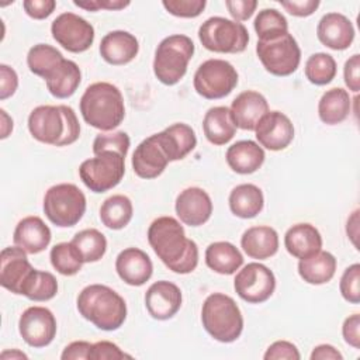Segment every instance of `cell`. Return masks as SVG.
<instances>
[{
	"mask_svg": "<svg viewBox=\"0 0 360 360\" xmlns=\"http://www.w3.org/2000/svg\"><path fill=\"white\" fill-rule=\"evenodd\" d=\"M148 242L162 263L177 274H188L198 264V246L186 236L173 217H159L148 228Z\"/></svg>",
	"mask_w": 360,
	"mask_h": 360,
	"instance_id": "1",
	"label": "cell"
},
{
	"mask_svg": "<svg viewBox=\"0 0 360 360\" xmlns=\"http://www.w3.org/2000/svg\"><path fill=\"white\" fill-rule=\"evenodd\" d=\"M28 131L38 142L68 146L79 139L80 124L69 105H38L28 115Z\"/></svg>",
	"mask_w": 360,
	"mask_h": 360,
	"instance_id": "2",
	"label": "cell"
},
{
	"mask_svg": "<svg viewBox=\"0 0 360 360\" xmlns=\"http://www.w3.org/2000/svg\"><path fill=\"white\" fill-rule=\"evenodd\" d=\"M79 107L84 122L100 131H112L125 118L124 97L108 82L90 84L82 94Z\"/></svg>",
	"mask_w": 360,
	"mask_h": 360,
	"instance_id": "3",
	"label": "cell"
},
{
	"mask_svg": "<svg viewBox=\"0 0 360 360\" xmlns=\"http://www.w3.org/2000/svg\"><path fill=\"white\" fill-rule=\"evenodd\" d=\"M79 314L101 330H117L127 319L125 300L104 284L84 287L76 300Z\"/></svg>",
	"mask_w": 360,
	"mask_h": 360,
	"instance_id": "4",
	"label": "cell"
},
{
	"mask_svg": "<svg viewBox=\"0 0 360 360\" xmlns=\"http://www.w3.org/2000/svg\"><path fill=\"white\" fill-rule=\"evenodd\" d=\"M201 322L207 333L222 343L235 342L243 330V316L238 304L222 292H212L205 298Z\"/></svg>",
	"mask_w": 360,
	"mask_h": 360,
	"instance_id": "5",
	"label": "cell"
},
{
	"mask_svg": "<svg viewBox=\"0 0 360 360\" xmlns=\"http://www.w3.org/2000/svg\"><path fill=\"white\" fill-rule=\"evenodd\" d=\"M194 55V42L190 37L174 34L163 38L153 58V73L156 79L166 84H177L187 73L188 62Z\"/></svg>",
	"mask_w": 360,
	"mask_h": 360,
	"instance_id": "6",
	"label": "cell"
},
{
	"mask_svg": "<svg viewBox=\"0 0 360 360\" xmlns=\"http://www.w3.org/2000/svg\"><path fill=\"white\" fill-rule=\"evenodd\" d=\"M86 207L84 193L72 183L52 186L44 197V212L59 228L75 226L83 218Z\"/></svg>",
	"mask_w": 360,
	"mask_h": 360,
	"instance_id": "7",
	"label": "cell"
},
{
	"mask_svg": "<svg viewBox=\"0 0 360 360\" xmlns=\"http://www.w3.org/2000/svg\"><path fill=\"white\" fill-rule=\"evenodd\" d=\"M198 38L205 49L217 53H240L249 44L246 27L225 17L205 20L198 28Z\"/></svg>",
	"mask_w": 360,
	"mask_h": 360,
	"instance_id": "8",
	"label": "cell"
},
{
	"mask_svg": "<svg viewBox=\"0 0 360 360\" xmlns=\"http://www.w3.org/2000/svg\"><path fill=\"white\" fill-rule=\"evenodd\" d=\"M125 174V156L117 150H103L79 166V176L93 193H105L120 184Z\"/></svg>",
	"mask_w": 360,
	"mask_h": 360,
	"instance_id": "9",
	"label": "cell"
},
{
	"mask_svg": "<svg viewBox=\"0 0 360 360\" xmlns=\"http://www.w3.org/2000/svg\"><path fill=\"white\" fill-rule=\"evenodd\" d=\"M256 53L263 68L274 76L292 75L301 62V49L290 32L273 39L257 41Z\"/></svg>",
	"mask_w": 360,
	"mask_h": 360,
	"instance_id": "10",
	"label": "cell"
},
{
	"mask_svg": "<svg viewBox=\"0 0 360 360\" xmlns=\"http://www.w3.org/2000/svg\"><path fill=\"white\" fill-rule=\"evenodd\" d=\"M238 72L232 63L224 59H208L194 73V90L207 100H218L228 96L238 84Z\"/></svg>",
	"mask_w": 360,
	"mask_h": 360,
	"instance_id": "11",
	"label": "cell"
},
{
	"mask_svg": "<svg viewBox=\"0 0 360 360\" xmlns=\"http://www.w3.org/2000/svg\"><path fill=\"white\" fill-rule=\"evenodd\" d=\"M236 294L249 304L267 301L276 290L274 273L262 263H248L239 270L233 280Z\"/></svg>",
	"mask_w": 360,
	"mask_h": 360,
	"instance_id": "12",
	"label": "cell"
},
{
	"mask_svg": "<svg viewBox=\"0 0 360 360\" xmlns=\"http://www.w3.org/2000/svg\"><path fill=\"white\" fill-rule=\"evenodd\" d=\"M53 39L66 51L80 53L87 51L94 41V27L75 13H62L51 24Z\"/></svg>",
	"mask_w": 360,
	"mask_h": 360,
	"instance_id": "13",
	"label": "cell"
},
{
	"mask_svg": "<svg viewBox=\"0 0 360 360\" xmlns=\"http://www.w3.org/2000/svg\"><path fill=\"white\" fill-rule=\"evenodd\" d=\"M56 329L55 315L45 307H30L18 319V332L22 340L35 349L51 345L56 336Z\"/></svg>",
	"mask_w": 360,
	"mask_h": 360,
	"instance_id": "14",
	"label": "cell"
},
{
	"mask_svg": "<svg viewBox=\"0 0 360 360\" xmlns=\"http://www.w3.org/2000/svg\"><path fill=\"white\" fill-rule=\"evenodd\" d=\"M132 169L141 179H156L170 163L160 132L145 138L132 153Z\"/></svg>",
	"mask_w": 360,
	"mask_h": 360,
	"instance_id": "15",
	"label": "cell"
},
{
	"mask_svg": "<svg viewBox=\"0 0 360 360\" xmlns=\"http://www.w3.org/2000/svg\"><path fill=\"white\" fill-rule=\"evenodd\" d=\"M256 139L269 150H283L294 139V125L281 111H267L257 122Z\"/></svg>",
	"mask_w": 360,
	"mask_h": 360,
	"instance_id": "16",
	"label": "cell"
},
{
	"mask_svg": "<svg viewBox=\"0 0 360 360\" xmlns=\"http://www.w3.org/2000/svg\"><path fill=\"white\" fill-rule=\"evenodd\" d=\"M181 290L172 281H155L145 292V307L149 315L158 321L170 319L181 307Z\"/></svg>",
	"mask_w": 360,
	"mask_h": 360,
	"instance_id": "17",
	"label": "cell"
},
{
	"mask_svg": "<svg viewBox=\"0 0 360 360\" xmlns=\"http://www.w3.org/2000/svg\"><path fill=\"white\" fill-rule=\"evenodd\" d=\"M176 214L188 226H201L212 214V201L208 193L200 187H187L176 198Z\"/></svg>",
	"mask_w": 360,
	"mask_h": 360,
	"instance_id": "18",
	"label": "cell"
},
{
	"mask_svg": "<svg viewBox=\"0 0 360 360\" xmlns=\"http://www.w3.org/2000/svg\"><path fill=\"white\" fill-rule=\"evenodd\" d=\"M34 270L27 252L20 246H7L0 253V284L6 290L20 294L22 284Z\"/></svg>",
	"mask_w": 360,
	"mask_h": 360,
	"instance_id": "19",
	"label": "cell"
},
{
	"mask_svg": "<svg viewBox=\"0 0 360 360\" xmlns=\"http://www.w3.org/2000/svg\"><path fill=\"white\" fill-rule=\"evenodd\" d=\"M316 37L326 48L345 51L354 39V27L346 15L340 13H326L318 22Z\"/></svg>",
	"mask_w": 360,
	"mask_h": 360,
	"instance_id": "20",
	"label": "cell"
},
{
	"mask_svg": "<svg viewBox=\"0 0 360 360\" xmlns=\"http://www.w3.org/2000/svg\"><path fill=\"white\" fill-rule=\"evenodd\" d=\"M115 270L120 278L128 285H143L153 273L150 257L138 248H127L121 250L115 259Z\"/></svg>",
	"mask_w": 360,
	"mask_h": 360,
	"instance_id": "21",
	"label": "cell"
},
{
	"mask_svg": "<svg viewBox=\"0 0 360 360\" xmlns=\"http://www.w3.org/2000/svg\"><path fill=\"white\" fill-rule=\"evenodd\" d=\"M229 110L236 128L255 131L259 120L269 111V103L262 93L246 90L235 97Z\"/></svg>",
	"mask_w": 360,
	"mask_h": 360,
	"instance_id": "22",
	"label": "cell"
},
{
	"mask_svg": "<svg viewBox=\"0 0 360 360\" xmlns=\"http://www.w3.org/2000/svg\"><path fill=\"white\" fill-rule=\"evenodd\" d=\"M98 51L107 63L121 66L135 59L139 52V42L134 34L115 30L101 38Z\"/></svg>",
	"mask_w": 360,
	"mask_h": 360,
	"instance_id": "23",
	"label": "cell"
},
{
	"mask_svg": "<svg viewBox=\"0 0 360 360\" xmlns=\"http://www.w3.org/2000/svg\"><path fill=\"white\" fill-rule=\"evenodd\" d=\"M52 239L49 226L35 215L22 218L13 233V242L28 255H37L45 250Z\"/></svg>",
	"mask_w": 360,
	"mask_h": 360,
	"instance_id": "24",
	"label": "cell"
},
{
	"mask_svg": "<svg viewBox=\"0 0 360 360\" xmlns=\"http://www.w3.org/2000/svg\"><path fill=\"white\" fill-rule=\"evenodd\" d=\"M240 246L243 252L256 260H266L274 256L278 250V235L274 228L259 225L248 228L242 238Z\"/></svg>",
	"mask_w": 360,
	"mask_h": 360,
	"instance_id": "25",
	"label": "cell"
},
{
	"mask_svg": "<svg viewBox=\"0 0 360 360\" xmlns=\"http://www.w3.org/2000/svg\"><path fill=\"white\" fill-rule=\"evenodd\" d=\"M263 148L250 139L232 143L225 155L228 166L239 174H252L259 170L264 162Z\"/></svg>",
	"mask_w": 360,
	"mask_h": 360,
	"instance_id": "26",
	"label": "cell"
},
{
	"mask_svg": "<svg viewBox=\"0 0 360 360\" xmlns=\"http://www.w3.org/2000/svg\"><path fill=\"white\" fill-rule=\"evenodd\" d=\"M284 246L291 256L304 259L321 250L322 236L319 231L308 222L295 224L285 232Z\"/></svg>",
	"mask_w": 360,
	"mask_h": 360,
	"instance_id": "27",
	"label": "cell"
},
{
	"mask_svg": "<svg viewBox=\"0 0 360 360\" xmlns=\"http://www.w3.org/2000/svg\"><path fill=\"white\" fill-rule=\"evenodd\" d=\"M202 131L210 143L217 146L228 143L236 134L231 110L225 105L211 107L204 115Z\"/></svg>",
	"mask_w": 360,
	"mask_h": 360,
	"instance_id": "28",
	"label": "cell"
},
{
	"mask_svg": "<svg viewBox=\"0 0 360 360\" xmlns=\"http://www.w3.org/2000/svg\"><path fill=\"white\" fill-rule=\"evenodd\" d=\"M336 257L326 250H319L308 257L300 259L298 274L300 277L314 285L329 283L336 273Z\"/></svg>",
	"mask_w": 360,
	"mask_h": 360,
	"instance_id": "29",
	"label": "cell"
},
{
	"mask_svg": "<svg viewBox=\"0 0 360 360\" xmlns=\"http://www.w3.org/2000/svg\"><path fill=\"white\" fill-rule=\"evenodd\" d=\"M44 80L48 91L53 97L68 98L77 90L82 82V72L76 62L63 59Z\"/></svg>",
	"mask_w": 360,
	"mask_h": 360,
	"instance_id": "30",
	"label": "cell"
},
{
	"mask_svg": "<svg viewBox=\"0 0 360 360\" xmlns=\"http://www.w3.org/2000/svg\"><path fill=\"white\" fill-rule=\"evenodd\" d=\"M352 111V98L349 91L342 87L326 90L318 103L319 120L326 125L343 122Z\"/></svg>",
	"mask_w": 360,
	"mask_h": 360,
	"instance_id": "31",
	"label": "cell"
},
{
	"mask_svg": "<svg viewBox=\"0 0 360 360\" xmlns=\"http://www.w3.org/2000/svg\"><path fill=\"white\" fill-rule=\"evenodd\" d=\"M229 210L235 217L249 219L262 212L264 197L262 190L250 183H243L232 188L229 198Z\"/></svg>",
	"mask_w": 360,
	"mask_h": 360,
	"instance_id": "32",
	"label": "cell"
},
{
	"mask_svg": "<svg viewBox=\"0 0 360 360\" xmlns=\"http://www.w3.org/2000/svg\"><path fill=\"white\" fill-rule=\"evenodd\" d=\"M205 264L218 274L231 276L243 264V256L231 242H212L205 249Z\"/></svg>",
	"mask_w": 360,
	"mask_h": 360,
	"instance_id": "33",
	"label": "cell"
},
{
	"mask_svg": "<svg viewBox=\"0 0 360 360\" xmlns=\"http://www.w3.org/2000/svg\"><path fill=\"white\" fill-rule=\"evenodd\" d=\"M165 146L169 152L170 162L184 159L197 145L194 129L184 122H176L160 131Z\"/></svg>",
	"mask_w": 360,
	"mask_h": 360,
	"instance_id": "34",
	"label": "cell"
},
{
	"mask_svg": "<svg viewBox=\"0 0 360 360\" xmlns=\"http://www.w3.org/2000/svg\"><path fill=\"white\" fill-rule=\"evenodd\" d=\"M134 215V207L131 200L124 194H114L104 200L100 207V219L108 229L125 228Z\"/></svg>",
	"mask_w": 360,
	"mask_h": 360,
	"instance_id": "35",
	"label": "cell"
},
{
	"mask_svg": "<svg viewBox=\"0 0 360 360\" xmlns=\"http://www.w3.org/2000/svg\"><path fill=\"white\" fill-rule=\"evenodd\" d=\"M58 292V281L49 271H41L34 269L27 277L21 288V295L31 301H49Z\"/></svg>",
	"mask_w": 360,
	"mask_h": 360,
	"instance_id": "36",
	"label": "cell"
},
{
	"mask_svg": "<svg viewBox=\"0 0 360 360\" xmlns=\"http://www.w3.org/2000/svg\"><path fill=\"white\" fill-rule=\"evenodd\" d=\"M63 59V55L55 46L37 44L28 51L27 65L31 73L45 79Z\"/></svg>",
	"mask_w": 360,
	"mask_h": 360,
	"instance_id": "37",
	"label": "cell"
},
{
	"mask_svg": "<svg viewBox=\"0 0 360 360\" xmlns=\"http://www.w3.org/2000/svg\"><path fill=\"white\" fill-rule=\"evenodd\" d=\"M70 242L76 246L84 263L98 262L105 255V250H107L105 236L94 228H89L77 232Z\"/></svg>",
	"mask_w": 360,
	"mask_h": 360,
	"instance_id": "38",
	"label": "cell"
},
{
	"mask_svg": "<svg viewBox=\"0 0 360 360\" xmlns=\"http://www.w3.org/2000/svg\"><path fill=\"white\" fill-rule=\"evenodd\" d=\"M52 267L62 276H75L82 270L83 259L72 242L55 245L49 253Z\"/></svg>",
	"mask_w": 360,
	"mask_h": 360,
	"instance_id": "39",
	"label": "cell"
},
{
	"mask_svg": "<svg viewBox=\"0 0 360 360\" xmlns=\"http://www.w3.org/2000/svg\"><path fill=\"white\" fill-rule=\"evenodd\" d=\"M255 31L259 41H267L277 38L288 32L287 18L276 8H263L255 18Z\"/></svg>",
	"mask_w": 360,
	"mask_h": 360,
	"instance_id": "40",
	"label": "cell"
},
{
	"mask_svg": "<svg viewBox=\"0 0 360 360\" xmlns=\"http://www.w3.org/2000/svg\"><path fill=\"white\" fill-rule=\"evenodd\" d=\"M336 60L332 55L325 52H316L305 62V76L312 84L316 86L330 83L336 76Z\"/></svg>",
	"mask_w": 360,
	"mask_h": 360,
	"instance_id": "41",
	"label": "cell"
},
{
	"mask_svg": "<svg viewBox=\"0 0 360 360\" xmlns=\"http://www.w3.org/2000/svg\"><path fill=\"white\" fill-rule=\"evenodd\" d=\"M131 139L127 132L117 131L110 134H98L93 141V153L97 155L103 150H117L127 156Z\"/></svg>",
	"mask_w": 360,
	"mask_h": 360,
	"instance_id": "42",
	"label": "cell"
},
{
	"mask_svg": "<svg viewBox=\"0 0 360 360\" xmlns=\"http://www.w3.org/2000/svg\"><path fill=\"white\" fill-rule=\"evenodd\" d=\"M339 290L342 297L350 302V304H359L360 302V264L353 263L349 266L339 283Z\"/></svg>",
	"mask_w": 360,
	"mask_h": 360,
	"instance_id": "43",
	"label": "cell"
},
{
	"mask_svg": "<svg viewBox=\"0 0 360 360\" xmlns=\"http://www.w3.org/2000/svg\"><path fill=\"white\" fill-rule=\"evenodd\" d=\"M162 6L167 13L181 18H195L198 17L205 6V0H163Z\"/></svg>",
	"mask_w": 360,
	"mask_h": 360,
	"instance_id": "44",
	"label": "cell"
},
{
	"mask_svg": "<svg viewBox=\"0 0 360 360\" xmlns=\"http://www.w3.org/2000/svg\"><path fill=\"white\" fill-rule=\"evenodd\" d=\"M131 359L129 354H125L115 343L108 340H100L91 345L89 360H120Z\"/></svg>",
	"mask_w": 360,
	"mask_h": 360,
	"instance_id": "45",
	"label": "cell"
},
{
	"mask_svg": "<svg viewBox=\"0 0 360 360\" xmlns=\"http://www.w3.org/2000/svg\"><path fill=\"white\" fill-rule=\"evenodd\" d=\"M264 360H300L301 354L297 349V346L288 340H276L271 343L264 356Z\"/></svg>",
	"mask_w": 360,
	"mask_h": 360,
	"instance_id": "46",
	"label": "cell"
},
{
	"mask_svg": "<svg viewBox=\"0 0 360 360\" xmlns=\"http://www.w3.org/2000/svg\"><path fill=\"white\" fill-rule=\"evenodd\" d=\"M22 7L28 17L34 20H44L53 13L56 7V1L55 0H24Z\"/></svg>",
	"mask_w": 360,
	"mask_h": 360,
	"instance_id": "47",
	"label": "cell"
},
{
	"mask_svg": "<svg viewBox=\"0 0 360 360\" xmlns=\"http://www.w3.org/2000/svg\"><path fill=\"white\" fill-rule=\"evenodd\" d=\"M225 6L229 11V14L232 15L233 21H246L249 20L256 7H257V1L256 0H226Z\"/></svg>",
	"mask_w": 360,
	"mask_h": 360,
	"instance_id": "48",
	"label": "cell"
},
{
	"mask_svg": "<svg viewBox=\"0 0 360 360\" xmlns=\"http://www.w3.org/2000/svg\"><path fill=\"white\" fill-rule=\"evenodd\" d=\"M18 87V76L17 72L6 65H0V100H6L11 97Z\"/></svg>",
	"mask_w": 360,
	"mask_h": 360,
	"instance_id": "49",
	"label": "cell"
},
{
	"mask_svg": "<svg viewBox=\"0 0 360 360\" xmlns=\"http://www.w3.org/2000/svg\"><path fill=\"white\" fill-rule=\"evenodd\" d=\"M360 55L354 53L352 55L346 62L343 68V77L345 83L353 93H357L360 90Z\"/></svg>",
	"mask_w": 360,
	"mask_h": 360,
	"instance_id": "50",
	"label": "cell"
},
{
	"mask_svg": "<svg viewBox=\"0 0 360 360\" xmlns=\"http://www.w3.org/2000/svg\"><path fill=\"white\" fill-rule=\"evenodd\" d=\"M342 335L345 342L349 346L354 349L360 347V315L359 314H353L345 319L342 325Z\"/></svg>",
	"mask_w": 360,
	"mask_h": 360,
	"instance_id": "51",
	"label": "cell"
},
{
	"mask_svg": "<svg viewBox=\"0 0 360 360\" xmlns=\"http://www.w3.org/2000/svg\"><path fill=\"white\" fill-rule=\"evenodd\" d=\"M281 7L294 17H308L319 7V0H291L280 1Z\"/></svg>",
	"mask_w": 360,
	"mask_h": 360,
	"instance_id": "52",
	"label": "cell"
},
{
	"mask_svg": "<svg viewBox=\"0 0 360 360\" xmlns=\"http://www.w3.org/2000/svg\"><path fill=\"white\" fill-rule=\"evenodd\" d=\"M75 6L79 8H84L87 11H98L100 8L104 10H121L129 6V1H122V0H82L73 1Z\"/></svg>",
	"mask_w": 360,
	"mask_h": 360,
	"instance_id": "53",
	"label": "cell"
},
{
	"mask_svg": "<svg viewBox=\"0 0 360 360\" xmlns=\"http://www.w3.org/2000/svg\"><path fill=\"white\" fill-rule=\"evenodd\" d=\"M90 349H91V343L86 340H76L69 343L63 349L60 359L62 360H87Z\"/></svg>",
	"mask_w": 360,
	"mask_h": 360,
	"instance_id": "54",
	"label": "cell"
},
{
	"mask_svg": "<svg viewBox=\"0 0 360 360\" xmlns=\"http://www.w3.org/2000/svg\"><path fill=\"white\" fill-rule=\"evenodd\" d=\"M311 360H342V353L332 345H318L311 353Z\"/></svg>",
	"mask_w": 360,
	"mask_h": 360,
	"instance_id": "55",
	"label": "cell"
},
{
	"mask_svg": "<svg viewBox=\"0 0 360 360\" xmlns=\"http://www.w3.org/2000/svg\"><path fill=\"white\" fill-rule=\"evenodd\" d=\"M359 210L353 211V214L350 215V218L347 219V226H346V232H347V236L352 239L353 245L357 246V242H356V238H357V229H359Z\"/></svg>",
	"mask_w": 360,
	"mask_h": 360,
	"instance_id": "56",
	"label": "cell"
},
{
	"mask_svg": "<svg viewBox=\"0 0 360 360\" xmlns=\"http://www.w3.org/2000/svg\"><path fill=\"white\" fill-rule=\"evenodd\" d=\"M0 115H1V139H6L11 131H13V118L6 112V110H0Z\"/></svg>",
	"mask_w": 360,
	"mask_h": 360,
	"instance_id": "57",
	"label": "cell"
},
{
	"mask_svg": "<svg viewBox=\"0 0 360 360\" xmlns=\"http://www.w3.org/2000/svg\"><path fill=\"white\" fill-rule=\"evenodd\" d=\"M0 359H3V360H8V359H11V360H20V359L27 360L28 356H27L25 353L20 352L18 349H11V350H4V352L0 354Z\"/></svg>",
	"mask_w": 360,
	"mask_h": 360,
	"instance_id": "58",
	"label": "cell"
}]
</instances>
